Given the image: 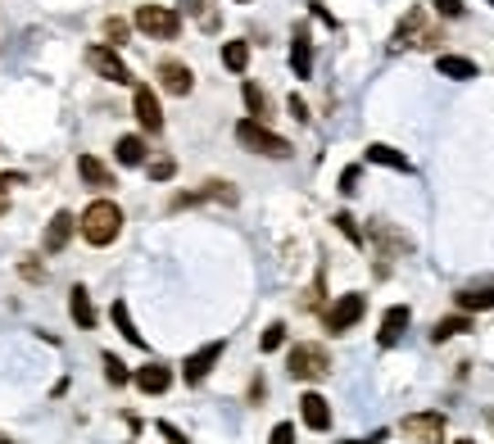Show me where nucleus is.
Listing matches in <instances>:
<instances>
[{
    "label": "nucleus",
    "mask_w": 494,
    "mask_h": 444,
    "mask_svg": "<svg viewBox=\"0 0 494 444\" xmlns=\"http://www.w3.org/2000/svg\"><path fill=\"white\" fill-rule=\"evenodd\" d=\"M191 14H195V23H200L205 32H218V27H223V18H218L214 0H191Z\"/></svg>",
    "instance_id": "c756f323"
},
{
    "label": "nucleus",
    "mask_w": 494,
    "mask_h": 444,
    "mask_svg": "<svg viewBox=\"0 0 494 444\" xmlns=\"http://www.w3.org/2000/svg\"><path fill=\"white\" fill-rule=\"evenodd\" d=\"M0 444H9V436H0Z\"/></svg>",
    "instance_id": "37998d69"
},
{
    "label": "nucleus",
    "mask_w": 494,
    "mask_h": 444,
    "mask_svg": "<svg viewBox=\"0 0 494 444\" xmlns=\"http://www.w3.org/2000/svg\"><path fill=\"white\" fill-rule=\"evenodd\" d=\"M300 418H304L309 431H331V404L318 390H304L300 395Z\"/></svg>",
    "instance_id": "2eb2a0df"
},
{
    "label": "nucleus",
    "mask_w": 494,
    "mask_h": 444,
    "mask_svg": "<svg viewBox=\"0 0 494 444\" xmlns=\"http://www.w3.org/2000/svg\"><path fill=\"white\" fill-rule=\"evenodd\" d=\"M131 23H136V32H145L150 41H177V32H182V14L168 9V5H141Z\"/></svg>",
    "instance_id": "20e7f679"
},
{
    "label": "nucleus",
    "mask_w": 494,
    "mask_h": 444,
    "mask_svg": "<svg viewBox=\"0 0 494 444\" xmlns=\"http://www.w3.org/2000/svg\"><path fill=\"white\" fill-rule=\"evenodd\" d=\"M408 322H413V309H408V304H390V309L381 313V332H376V344H381V349L399 344V340H404V332H408Z\"/></svg>",
    "instance_id": "ddd939ff"
},
{
    "label": "nucleus",
    "mask_w": 494,
    "mask_h": 444,
    "mask_svg": "<svg viewBox=\"0 0 494 444\" xmlns=\"http://www.w3.org/2000/svg\"><path fill=\"white\" fill-rule=\"evenodd\" d=\"M363 159H368V164H376V168H390V173H413V159H408L404 150L385 145V141H372L368 150H363Z\"/></svg>",
    "instance_id": "f3484780"
},
{
    "label": "nucleus",
    "mask_w": 494,
    "mask_h": 444,
    "mask_svg": "<svg viewBox=\"0 0 494 444\" xmlns=\"http://www.w3.org/2000/svg\"><path fill=\"white\" fill-rule=\"evenodd\" d=\"M422 32H426V9H422V5H413V9L399 18V27L390 32V50H408V46H417V41H422Z\"/></svg>",
    "instance_id": "f8f14e48"
},
{
    "label": "nucleus",
    "mask_w": 494,
    "mask_h": 444,
    "mask_svg": "<svg viewBox=\"0 0 494 444\" xmlns=\"http://www.w3.org/2000/svg\"><path fill=\"white\" fill-rule=\"evenodd\" d=\"M78 177H82L91 191H114V186H119V177H114L96 154H78Z\"/></svg>",
    "instance_id": "a211bd4d"
},
{
    "label": "nucleus",
    "mask_w": 494,
    "mask_h": 444,
    "mask_svg": "<svg viewBox=\"0 0 494 444\" xmlns=\"http://www.w3.org/2000/svg\"><path fill=\"white\" fill-rule=\"evenodd\" d=\"M236 5H249V0H236Z\"/></svg>",
    "instance_id": "a18cd8bd"
},
{
    "label": "nucleus",
    "mask_w": 494,
    "mask_h": 444,
    "mask_svg": "<svg viewBox=\"0 0 494 444\" xmlns=\"http://www.w3.org/2000/svg\"><path fill=\"white\" fill-rule=\"evenodd\" d=\"M154 431H159V436H163V440H168V444H191V440H186V436H182V431H177V427H173V422H159Z\"/></svg>",
    "instance_id": "ea45409f"
},
{
    "label": "nucleus",
    "mask_w": 494,
    "mask_h": 444,
    "mask_svg": "<svg viewBox=\"0 0 494 444\" xmlns=\"http://www.w3.org/2000/svg\"><path fill=\"white\" fill-rule=\"evenodd\" d=\"M73 231H78V218H73L68 209H59L55 218L46 222V236H41V249H46V254H59V249H64V245L73 240Z\"/></svg>",
    "instance_id": "dca6fc26"
},
{
    "label": "nucleus",
    "mask_w": 494,
    "mask_h": 444,
    "mask_svg": "<svg viewBox=\"0 0 494 444\" xmlns=\"http://www.w3.org/2000/svg\"><path fill=\"white\" fill-rule=\"evenodd\" d=\"M404 436H408L413 444H445L449 422H445V413H436V408H426V413H408V418H404Z\"/></svg>",
    "instance_id": "0eeeda50"
},
{
    "label": "nucleus",
    "mask_w": 494,
    "mask_h": 444,
    "mask_svg": "<svg viewBox=\"0 0 494 444\" xmlns=\"http://www.w3.org/2000/svg\"><path fill=\"white\" fill-rule=\"evenodd\" d=\"M268 444H295V427H290V422H277L272 436H268Z\"/></svg>",
    "instance_id": "4c0bfd02"
},
{
    "label": "nucleus",
    "mask_w": 494,
    "mask_h": 444,
    "mask_svg": "<svg viewBox=\"0 0 494 444\" xmlns=\"http://www.w3.org/2000/svg\"><path fill=\"white\" fill-rule=\"evenodd\" d=\"M78 231H82L87 245L105 249V245H114V240L123 236V209H119L114 200H91V205L82 209V218H78Z\"/></svg>",
    "instance_id": "f257e3e1"
},
{
    "label": "nucleus",
    "mask_w": 494,
    "mask_h": 444,
    "mask_svg": "<svg viewBox=\"0 0 494 444\" xmlns=\"http://www.w3.org/2000/svg\"><path fill=\"white\" fill-rule=\"evenodd\" d=\"M87 69H91L96 78L114 82V87H131V82H136L131 69H127V59L114 50V46H91V50H87Z\"/></svg>",
    "instance_id": "423d86ee"
},
{
    "label": "nucleus",
    "mask_w": 494,
    "mask_h": 444,
    "mask_svg": "<svg viewBox=\"0 0 494 444\" xmlns=\"http://www.w3.org/2000/svg\"><path fill=\"white\" fill-rule=\"evenodd\" d=\"M105 381H110V386H127V381H131V372H127V363H123V358L105 354Z\"/></svg>",
    "instance_id": "473e14b6"
},
{
    "label": "nucleus",
    "mask_w": 494,
    "mask_h": 444,
    "mask_svg": "<svg viewBox=\"0 0 494 444\" xmlns=\"http://www.w3.org/2000/svg\"><path fill=\"white\" fill-rule=\"evenodd\" d=\"M195 196H200V205H209V200H214V205H236V186H232V182H218V177L205 182Z\"/></svg>",
    "instance_id": "a878e982"
},
{
    "label": "nucleus",
    "mask_w": 494,
    "mask_h": 444,
    "mask_svg": "<svg viewBox=\"0 0 494 444\" xmlns=\"http://www.w3.org/2000/svg\"><path fill=\"white\" fill-rule=\"evenodd\" d=\"M458 444H477V440H458Z\"/></svg>",
    "instance_id": "c03bdc74"
},
{
    "label": "nucleus",
    "mask_w": 494,
    "mask_h": 444,
    "mask_svg": "<svg viewBox=\"0 0 494 444\" xmlns=\"http://www.w3.org/2000/svg\"><path fill=\"white\" fill-rule=\"evenodd\" d=\"M300 304H304V309H322V272L313 277V286L304 291V300H300Z\"/></svg>",
    "instance_id": "e433bc0d"
},
{
    "label": "nucleus",
    "mask_w": 494,
    "mask_h": 444,
    "mask_svg": "<svg viewBox=\"0 0 494 444\" xmlns=\"http://www.w3.org/2000/svg\"><path fill=\"white\" fill-rule=\"evenodd\" d=\"M458 313H490L494 309V286H472V291H458L454 295Z\"/></svg>",
    "instance_id": "4be33fe9"
},
{
    "label": "nucleus",
    "mask_w": 494,
    "mask_h": 444,
    "mask_svg": "<svg viewBox=\"0 0 494 444\" xmlns=\"http://www.w3.org/2000/svg\"><path fill=\"white\" fill-rule=\"evenodd\" d=\"M368 240L376 245V254H381V259H399V254H408V249H413V240H408L404 231H394L390 222H368Z\"/></svg>",
    "instance_id": "9b49d317"
},
{
    "label": "nucleus",
    "mask_w": 494,
    "mask_h": 444,
    "mask_svg": "<svg viewBox=\"0 0 494 444\" xmlns=\"http://www.w3.org/2000/svg\"><path fill=\"white\" fill-rule=\"evenodd\" d=\"M431 5H436V14H440V18H463V14H468V5H463V0H431Z\"/></svg>",
    "instance_id": "c9c22d12"
},
{
    "label": "nucleus",
    "mask_w": 494,
    "mask_h": 444,
    "mask_svg": "<svg viewBox=\"0 0 494 444\" xmlns=\"http://www.w3.org/2000/svg\"><path fill=\"white\" fill-rule=\"evenodd\" d=\"M223 349H227V340H209V344H200L195 354H186V363H182V381H186V386H200V381L218 367Z\"/></svg>",
    "instance_id": "6e6552de"
},
{
    "label": "nucleus",
    "mask_w": 494,
    "mask_h": 444,
    "mask_svg": "<svg viewBox=\"0 0 494 444\" xmlns=\"http://www.w3.org/2000/svg\"><path fill=\"white\" fill-rule=\"evenodd\" d=\"M173 173H177L173 159H154V164H150V182H173Z\"/></svg>",
    "instance_id": "72a5a7b5"
},
{
    "label": "nucleus",
    "mask_w": 494,
    "mask_h": 444,
    "mask_svg": "<svg viewBox=\"0 0 494 444\" xmlns=\"http://www.w3.org/2000/svg\"><path fill=\"white\" fill-rule=\"evenodd\" d=\"M223 69L227 73H246L249 69V41H223Z\"/></svg>",
    "instance_id": "393cba45"
},
{
    "label": "nucleus",
    "mask_w": 494,
    "mask_h": 444,
    "mask_svg": "<svg viewBox=\"0 0 494 444\" xmlns=\"http://www.w3.org/2000/svg\"><path fill=\"white\" fill-rule=\"evenodd\" d=\"M131 381H136L141 395H163V390L173 386V367H163V363H145V367L131 372Z\"/></svg>",
    "instance_id": "6ab92c4d"
},
{
    "label": "nucleus",
    "mask_w": 494,
    "mask_h": 444,
    "mask_svg": "<svg viewBox=\"0 0 494 444\" xmlns=\"http://www.w3.org/2000/svg\"><path fill=\"white\" fill-rule=\"evenodd\" d=\"M114 159H119L123 168H141V164H145V136H119Z\"/></svg>",
    "instance_id": "5701e85b"
},
{
    "label": "nucleus",
    "mask_w": 494,
    "mask_h": 444,
    "mask_svg": "<svg viewBox=\"0 0 494 444\" xmlns=\"http://www.w3.org/2000/svg\"><path fill=\"white\" fill-rule=\"evenodd\" d=\"M110 318H114V327L123 332L127 344H145V335L136 332V322H131V313H127V304L123 300H114V309H110Z\"/></svg>",
    "instance_id": "bb28decb"
},
{
    "label": "nucleus",
    "mask_w": 494,
    "mask_h": 444,
    "mask_svg": "<svg viewBox=\"0 0 494 444\" xmlns=\"http://www.w3.org/2000/svg\"><path fill=\"white\" fill-rule=\"evenodd\" d=\"M263 395H268V381L254 376V381H249V404H263Z\"/></svg>",
    "instance_id": "a19ab883"
},
{
    "label": "nucleus",
    "mask_w": 494,
    "mask_h": 444,
    "mask_svg": "<svg viewBox=\"0 0 494 444\" xmlns=\"http://www.w3.org/2000/svg\"><path fill=\"white\" fill-rule=\"evenodd\" d=\"M236 141L246 145L249 154H263V159H290L295 154V145L286 141V136H277L268 122H258V118H241L236 122Z\"/></svg>",
    "instance_id": "f03ea898"
},
{
    "label": "nucleus",
    "mask_w": 494,
    "mask_h": 444,
    "mask_svg": "<svg viewBox=\"0 0 494 444\" xmlns=\"http://www.w3.org/2000/svg\"><path fill=\"white\" fill-rule=\"evenodd\" d=\"M436 69H440V78H454V82H472L481 69H477V59H468V55H436Z\"/></svg>",
    "instance_id": "aec40b11"
},
{
    "label": "nucleus",
    "mask_w": 494,
    "mask_h": 444,
    "mask_svg": "<svg viewBox=\"0 0 494 444\" xmlns=\"http://www.w3.org/2000/svg\"><path fill=\"white\" fill-rule=\"evenodd\" d=\"M154 78H159V87H163L168 96H191V91H195V73H191V64H182V59H159V64H154Z\"/></svg>",
    "instance_id": "1a4fd4ad"
},
{
    "label": "nucleus",
    "mask_w": 494,
    "mask_h": 444,
    "mask_svg": "<svg viewBox=\"0 0 494 444\" xmlns=\"http://www.w3.org/2000/svg\"><path fill=\"white\" fill-rule=\"evenodd\" d=\"M131 27H136V23H127V18H119V14H110V18H105V27H100V32H105V46H114V50H119L127 37H131Z\"/></svg>",
    "instance_id": "cd10ccee"
},
{
    "label": "nucleus",
    "mask_w": 494,
    "mask_h": 444,
    "mask_svg": "<svg viewBox=\"0 0 494 444\" xmlns=\"http://www.w3.org/2000/svg\"><path fill=\"white\" fill-rule=\"evenodd\" d=\"M68 313H73V322H78L82 332L96 327V304H91L87 286H73V291H68Z\"/></svg>",
    "instance_id": "412c9836"
},
{
    "label": "nucleus",
    "mask_w": 494,
    "mask_h": 444,
    "mask_svg": "<svg viewBox=\"0 0 494 444\" xmlns=\"http://www.w3.org/2000/svg\"><path fill=\"white\" fill-rule=\"evenodd\" d=\"M290 73L295 78H313V37H309V23H300L295 37H290Z\"/></svg>",
    "instance_id": "4468645a"
},
{
    "label": "nucleus",
    "mask_w": 494,
    "mask_h": 444,
    "mask_svg": "<svg viewBox=\"0 0 494 444\" xmlns=\"http://www.w3.org/2000/svg\"><path fill=\"white\" fill-rule=\"evenodd\" d=\"M241 96H246V110H249V118H258V122H268V96H263V87H258V82H246V87H241Z\"/></svg>",
    "instance_id": "c85d7f7f"
},
{
    "label": "nucleus",
    "mask_w": 494,
    "mask_h": 444,
    "mask_svg": "<svg viewBox=\"0 0 494 444\" xmlns=\"http://www.w3.org/2000/svg\"><path fill=\"white\" fill-rule=\"evenodd\" d=\"M363 313H368V300H363L359 291H350V295H341V300L322 313V327H327L331 335H345L363 322Z\"/></svg>",
    "instance_id": "39448f33"
},
{
    "label": "nucleus",
    "mask_w": 494,
    "mask_h": 444,
    "mask_svg": "<svg viewBox=\"0 0 494 444\" xmlns=\"http://www.w3.org/2000/svg\"><path fill=\"white\" fill-rule=\"evenodd\" d=\"M131 113H136L141 132H150V136L163 132V110H159V96H154L150 87H136V91H131Z\"/></svg>",
    "instance_id": "9d476101"
},
{
    "label": "nucleus",
    "mask_w": 494,
    "mask_h": 444,
    "mask_svg": "<svg viewBox=\"0 0 494 444\" xmlns=\"http://www.w3.org/2000/svg\"><path fill=\"white\" fill-rule=\"evenodd\" d=\"M286 372H290L295 381H322V376H331V354H327L322 344H313V340L290 344V354H286Z\"/></svg>",
    "instance_id": "7ed1b4c3"
},
{
    "label": "nucleus",
    "mask_w": 494,
    "mask_h": 444,
    "mask_svg": "<svg viewBox=\"0 0 494 444\" xmlns=\"http://www.w3.org/2000/svg\"><path fill=\"white\" fill-rule=\"evenodd\" d=\"M336 231H341V236H345V240H350V245H363V240H368V236H363V227H359V218H354V214H345V209H341V214H336Z\"/></svg>",
    "instance_id": "7c9ffc66"
},
{
    "label": "nucleus",
    "mask_w": 494,
    "mask_h": 444,
    "mask_svg": "<svg viewBox=\"0 0 494 444\" xmlns=\"http://www.w3.org/2000/svg\"><path fill=\"white\" fill-rule=\"evenodd\" d=\"M472 332V313H454V318H440L436 327H431V340L436 344H445V340H454V335Z\"/></svg>",
    "instance_id": "b1692460"
},
{
    "label": "nucleus",
    "mask_w": 494,
    "mask_h": 444,
    "mask_svg": "<svg viewBox=\"0 0 494 444\" xmlns=\"http://www.w3.org/2000/svg\"><path fill=\"white\" fill-rule=\"evenodd\" d=\"M486 5H494V0H486Z\"/></svg>",
    "instance_id": "49530a36"
},
{
    "label": "nucleus",
    "mask_w": 494,
    "mask_h": 444,
    "mask_svg": "<svg viewBox=\"0 0 494 444\" xmlns=\"http://www.w3.org/2000/svg\"><path fill=\"white\" fill-rule=\"evenodd\" d=\"M359 177H363V168H359V164H350V168L341 173V196H354V191H359Z\"/></svg>",
    "instance_id": "f704fd0d"
},
{
    "label": "nucleus",
    "mask_w": 494,
    "mask_h": 444,
    "mask_svg": "<svg viewBox=\"0 0 494 444\" xmlns=\"http://www.w3.org/2000/svg\"><path fill=\"white\" fill-rule=\"evenodd\" d=\"M281 344H286V322H272L268 332L258 335V349H263V354H277Z\"/></svg>",
    "instance_id": "2f4dec72"
},
{
    "label": "nucleus",
    "mask_w": 494,
    "mask_h": 444,
    "mask_svg": "<svg viewBox=\"0 0 494 444\" xmlns=\"http://www.w3.org/2000/svg\"><path fill=\"white\" fill-rule=\"evenodd\" d=\"M385 440H390V431H368L359 440H341V444H385Z\"/></svg>",
    "instance_id": "79ce46f5"
},
{
    "label": "nucleus",
    "mask_w": 494,
    "mask_h": 444,
    "mask_svg": "<svg viewBox=\"0 0 494 444\" xmlns=\"http://www.w3.org/2000/svg\"><path fill=\"white\" fill-rule=\"evenodd\" d=\"M490 422H494V413H490Z\"/></svg>",
    "instance_id": "de8ad7c7"
},
{
    "label": "nucleus",
    "mask_w": 494,
    "mask_h": 444,
    "mask_svg": "<svg viewBox=\"0 0 494 444\" xmlns=\"http://www.w3.org/2000/svg\"><path fill=\"white\" fill-rule=\"evenodd\" d=\"M286 110H290V118H295V122H309V118H313V113H309V105H304L300 96H290V100H286Z\"/></svg>",
    "instance_id": "58836bf2"
}]
</instances>
